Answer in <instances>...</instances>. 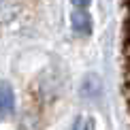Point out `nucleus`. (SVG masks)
Here are the masks:
<instances>
[{
    "mask_svg": "<svg viewBox=\"0 0 130 130\" xmlns=\"http://www.w3.org/2000/svg\"><path fill=\"white\" fill-rule=\"evenodd\" d=\"M73 30L77 32V34H90L92 32V19H90V15L85 13L83 9H77L73 13Z\"/></svg>",
    "mask_w": 130,
    "mask_h": 130,
    "instance_id": "nucleus-1",
    "label": "nucleus"
},
{
    "mask_svg": "<svg viewBox=\"0 0 130 130\" xmlns=\"http://www.w3.org/2000/svg\"><path fill=\"white\" fill-rule=\"evenodd\" d=\"M73 130H94V122H92L90 117H79V120L75 122Z\"/></svg>",
    "mask_w": 130,
    "mask_h": 130,
    "instance_id": "nucleus-2",
    "label": "nucleus"
},
{
    "mask_svg": "<svg viewBox=\"0 0 130 130\" xmlns=\"http://www.w3.org/2000/svg\"><path fill=\"white\" fill-rule=\"evenodd\" d=\"M2 109H4V113L11 111V88L7 83L2 85Z\"/></svg>",
    "mask_w": 130,
    "mask_h": 130,
    "instance_id": "nucleus-3",
    "label": "nucleus"
},
{
    "mask_svg": "<svg viewBox=\"0 0 130 130\" xmlns=\"http://www.w3.org/2000/svg\"><path fill=\"white\" fill-rule=\"evenodd\" d=\"M70 2H73L77 9H85V7L90 4V0H70Z\"/></svg>",
    "mask_w": 130,
    "mask_h": 130,
    "instance_id": "nucleus-4",
    "label": "nucleus"
}]
</instances>
